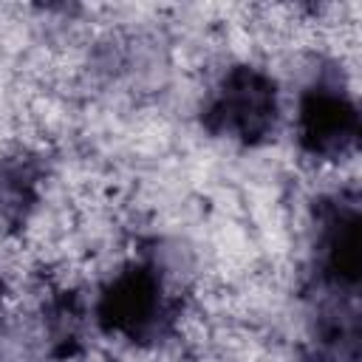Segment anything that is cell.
Returning a JSON list of instances; mask_svg holds the SVG:
<instances>
[{"label": "cell", "instance_id": "cell-5", "mask_svg": "<svg viewBox=\"0 0 362 362\" xmlns=\"http://www.w3.org/2000/svg\"><path fill=\"white\" fill-rule=\"evenodd\" d=\"M40 187V164L31 156H3L0 158V229H17L34 201Z\"/></svg>", "mask_w": 362, "mask_h": 362}, {"label": "cell", "instance_id": "cell-1", "mask_svg": "<svg viewBox=\"0 0 362 362\" xmlns=\"http://www.w3.org/2000/svg\"><path fill=\"white\" fill-rule=\"evenodd\" d=\"M96 320L107 334L136 345H156L173 328L175 300L167 294L161 272L147 260H136L102 288Z\"/></svg>", "mask_w": 362, "mask_h": 362}, {"label": "cell", "instance_id": "cell-3", "mask_svg": "<svg viewBox=\"0 0 362 362\" xmlns=\"http://www.w3.org/2000/svg\"><path fill=\"white\" fill-rule=\"evenodd\" d=\"M359 198L354 189L325 195L314 206V294H359Z\"/></svg>", "mask_w": 362, "mask_h": 362}, {"label": "cell", "instance_id": "cell-6", "mask_svg": "<svg viewBox=\"0 0 362 362\" xmlns=\"http://www.w3.org/2000/svg\"><path fill=\"white\" fill-rule=\"evenodd\" d=\"M3 291H6V286H3V277H0V308H3Z\"/></svg>", "mask_w": 362, "mask_h": 362}, {"label": "cell", "instance_id": "cell-2", "mask_svg": "<svg viewBox=\"0 0 362 362\" xmlns=\"http://www.w3.org/2000/svg\"><path fill=\"white\" fill-rule=\"evenodd\" d=\"M277 85L269 74L252 65L229 68L201 107V124L221 139L246 147L260 144L277 124Z\"/></svg>", "mask_w": 362, "mask_h": 362}, {"label": "cell", "instance_id": "cell-4", "mask_svg": "<svg viewBox=\"0 0 362 362\" xmlns=\"http://www.w3.org/2000/svg\"><path fill=\"white\" fill-rule=\"evenodd\" d=\"M297 139L311 158L337 161L359 141V107L334 76L314 79L297 107Z\"/></svg>", "mask_w": 362, "mask_h": 362}]
</instances>
